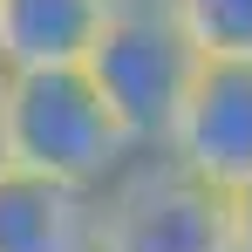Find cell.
<instances>
[{"label":"cell","mask_w":252,"mask_h":252,"mask_svg":"<svg viewBox=\"0 0 252 252\" xmlns=\"http://www.w3.org/2000/svg\"><path fill=\"white\" fill-rule=\"evenodd\" d=\"M0 109H7V157H14V170H41V177H62V184L102 191L136 157V143L116 129V116L95 95L82 62L0 68Z\"/></svg>","instance_id":"1"},{"label":"cell","mask_w":252,"mask_h":252,"mask_svg":"<svg viewBox=\"0 0 252 252\" xmlns=\"http://www.w3.org/2000/svg\"><path fill=\"white\" fill-rule=\"evenodd\" d=\"M198 62L205 55L184 34V21L170 14V0H116L82 55L95 95L109 102L116 129L136 150L170 143V123H177L191 82H198Z\"/></svg>","instance_id":"2"},{"label":"cell","mask_w":252,"mask_h":252,"mask_svg":"<svg viewBox=\"0 0 252 252\" xmlns=\"http://www.w3.org/2000/svg\"><path fill=\"white\" fill-rule=\"evenodd\" d=\"M102 252H232L225 191L164 150H136L102 184Z\"/></svg>","instance_id":"3"},{"label":"cell","mask_w":252,"mask_h":252,"mask_svg":"<svg viewBox=\"0 0 252 252\" xmlns=\"http://www.w3.org/2000/svg\"><path fill=\"white\" fill-rule=\"evenodd\" d=\"M164 157H177L191 177L218 191H239L252 177V62H232V55L198 62V82L170 123Z\"/></svg>","instance_id":"4"},{"label":"cell","mask_w":252,"mask_h":252,"mask_svg":"<svg viewBox=\"0 0 252 252\" xmlns=\"http://www.w3.org/2000/svg\"><path fill=\"white\" fill-rule=\"evenodd\" d=\"M0 252H102V191L0 170Z\"/></svg>","instance_id":"5"},{"label":"cell","mask_w":252,"mask_h":252,"mask_svg":"<svg viewBox=\"0 0 252 252\" xmlns=\"http://www.w3.org/2000/svg\"><path fill=\"white\" fill-rule=\"evenodd\" d=\"M116 0H0V68L82 62Z\"/></svg>","instance_id":"6"},{"label":"cell","mask_w":252,"mask_h":252,"mask_svg":"<svg viewBox=\"0 0 252 252\" xmlns=\"http://www.w3.org/2000/svg\"><path fill=\"white\" fill-rule=\"evenodd\" d=\"M170 14L184 21V34L198 41V55L252 62V0H170Z\"/></svg>","instance_id":"7"},{"label":"cell","mask_w":252,"mask_h":252,"mask_svg":"<svg viewBox=\"0 0 252 252\" xmlns=\"http://www.w3.org/2000/svg\"><path fill=\"white\" fill-rule=\"evenodd\" d=\"M225 218H232V252H252V177L225 191Z\"/></svg>","instance_id":"8"},{"label":"cell","mask_w":252,"mask_h":252,"mask_svg":"<svg viewBox=\"0 0 252 252\" xmlns=\"http://www.w3.org/2000/svg\"><path fill=\"white\" fill-rule=\"evenodd\" d=\"M14 164V157H7V109H0V170Z\"/></svg>","instance_id":"9"}]
</instances>
